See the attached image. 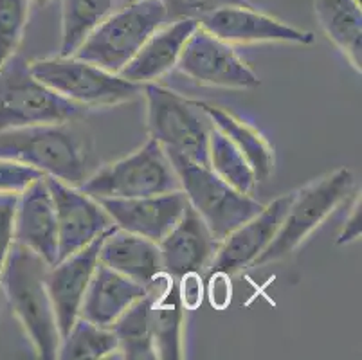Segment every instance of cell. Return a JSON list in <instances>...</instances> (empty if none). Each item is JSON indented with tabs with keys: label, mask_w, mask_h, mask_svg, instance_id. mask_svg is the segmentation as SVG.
<instances>
[{
	"label": "cell",
	"mask_w": 362,
	"mask_h": 360,
	"mask_svg": "<svg viewBox=\"0 0 362 360\" xmlns=\"http://www.w3.org/2000/svg\"><path fill=\"white\" fill-rule=\"evenodd\" d=\"M83 135L71 123L33 124L0 132V157L21 161L65 184L80 187L88 171Z\"/></svg>",
	"instance_id": "obj_2"
},
{
	"label": "cell",
	"mask_w": 362,
	"mask_h": 360,
	"mask_svg": "<svg viewBox=\"0 0 362 360\" xmlns=\"http://www.w3.org/2000/svg\"><path fill=\"white\" fill-rule=\"evenodd\" d=\"M13 243L42 256L49 265L58 260V227L54 202L45 177L33 182L16 198Z\"/></svg>",
	"instance_id": "obj_17"
},
{
	"label": "cell",
	"mask_w": 362,
	"mask_h": 360,
	"mask_svg": "<svg viewBox=\"0 0 362 360\" xmlns=\"http://www.w3.org/2000/svg\"><path fill=\"white\" fill-rule=\"evenodd\" d=\"M146 99V132L166 151H175L195 163L207 164L209 135L213 124L197 99H187L179 92L159 83L143 85Z\"/></svg>",
	"instance_id": "obj_7"
},
{
	"label": "cell",
	"mask_w": 362,
	"mask_h": 360,
	"mask_svg": "<svg viewBox=\"0 0 362 360\" xmlns=\"http://www.w3.org/2000/svg\"><path fill=\"white\" fill-rule=\"evenodd\" d=\"M151 301L153 289L148 283L143 296L136 303H132L110 326L117 339L116 356L124 360H156L150 330Z\"/></svg>",
	"instance_id": "obj_24"
},
{
	"label": "cell",
	"mask_w": 362,
	"mask_h": 360,
	"mask_svg": "<svg viewBox=\"0 0 362 360\" xmlns=\"http://www.w3.org/2000/svg\"><path fill=\"white\" fill-rule=\"evenodd\" d=\"M127 2H134V0H127Z\"/></svg>",
	"instance_id": "obj_36"
},
{
	"label": "cell",
	"mask_w": 362,
	"mask_h": 360,
	"mask_svg": "<svg viewBox=\"0 0 362 360\" xmlns=\"http://www.w3.org/2000/svg\"><path fill=\"white\" fill-rule=\"evenodd\" d=\"M153 301L150 306V330L156 359H184V312L177 294V281L168 274H157L150 281Z\"/></svg>",
	"instance_id": "obj_20"
},
{
	"label": "cell",
	"mask_w": 362,
	"mask_h": 360,
	"mask_svg": "<svg viewBox=\"0 0 362 360\" xmlns=\"http://www.w3.org/2000/svg\"><path fill=\"white\" fill-rule=\"evenodd\" d=\"M175 69L206 87L252 91L262 85V79L240 58L231 44L200 25L187 38Z\"/></svg>",
	"instance_id": "obj_10"
},
{
	"label": "cell",
	"mask_w": 362,
	"mask_h": 360,
	"mask_svg": "<svg viewBox=\"0 0 362 360\" xmlns=\"http://www.w3.org/2000/svg\"><path fill=\"white\" fill-rule=\"evenodd\" d=\"M49 2H51V0H31V4L38 6V8H44V6L49 4Z\"/></svg>",
	"instance_id": "obj_35"
},
{
	"label": "cell",
	"mask_w": 362,
	"mask_h": 360,
	"mask_svg": "<svg viewBox=\"0 0 362 360\" xmlns=\"http://www.w3.org/2000/svg\"><path fill=\"white\" fill-rule=\"evenodd\" d=\"M179 177L187 204L200 214L216 242L263 209L252 194L240 193L209 166L195 163L175 151H166Z\"/></svg>",
	"instance_id": "obj_6"
},
{
	"label": "cell",
	"mask_w": 362,
	"mask_h": 360,
	"mask_svg": "<svg viewBox=\"0 0 362 360\" xmlns=\"http://www.w3.org/2000/svg\"><path fill=\"white\" fill-rule=\"evenodd\" d=\"M168 22L163 0H134L105 18L76 49V58L119 74L143 44Z\"/></svg>",
	"instance_id": "obj_4"
},
{
	"label": "cell",
	"mask_w": 362,
	"mask_h": 360,
	"mask_svg": "<svg viewBox=\"0 0 362 360\" xmlns=\"http://www.w3.org/2000/svg\"><path fill=\"white\" fill-rule=\"evenodd\" d=\"M44 177L45 175L40 170H36L29 164L0 157V193L21 194L33 182Z\"/></svg>",
	"instance_id": "obj_30"
},
{
	"label": "cell",
	"mask_w": 362,
	"mask_h": 360,
	"mask_svg": "<svg viewBox=\"0 0 362 360\" xmlns=\"http://www.w3.org/2000/svg\"><path fill=\"white\" fill-rule=\"evenodd\" d=\"M177 281V294L184 310H199L206 296L202 272H186Z\"/></svg>",
	"instance_id": "obj_32"
},
{
	"label": "cell",
	"mask_w": 362,
	"mask_h": 360,
	"mask_svg": "<svg viewBox=\"0 0 362 360\" xmlns=\"http://www.w3.org/2000/svg\"><path fill=\"white\" fill-rule=\"evenodd\" d=\"M117 355V339L112 328L78 317L67 335L62 337L56 359L100 360Z\"/></svg>",
	"instance_id": "obj_26"
},
{
	"label": "cell",
	"mask_w": 362,
	"mask_h": 360,
	"mask_svg": "<svg viewBox=\"0 0 362 360\" xmlns=\"http://www.w3.org/2000/svg\"><path fill=\"white\" fill-rule=\"evenodd\" d=\"M119 229L159 243L187 207L182 190L139 198H96Z\"/></svg>",
	"instance_id": "obj_15"
},
{
	"label": "cell",
	"mask_w": 362,
	"mask_h": 360,
	"mask_svg": "<svg viewBox=\"0 0 362 360\" xmlns=\"http://www.w3.org/2000/svg\"><path fill=\"white\" fill-rule=\"evenodd\" d=\"M18 194L0 193V272L6 263L9 249L13 245V223Z\"/></svg>",
	"instance_id": "obj_31"
},
{
	"label": "cell",
	"mask_w": 362,
	"mask_h": 360,
	"mask_svg": "<svg viewBox=\"0 0 362 360\" xmlns=\"http://www.w3.org/2000/svg\"><path fill=\"white\" fill-rule=\"evenodd\" d=\"M207 164L229 186L238 190L240 193L255 197L258 180H256L251 164L247 163V158L243 157L242 151L215 127H213L211 135H209Z\"/></svg>",
	"instance_id": "obj_27"
},
{
	"label": "cell",
	"mask_w": 362,
	"mask_h": 360,
	"mask_svg": "<svg viewBox=\"0 0 362 360\" xmlns=\"http://www.w3.org/2000/svg\"><path fill=\"white\" fill-rule=\"evenodd\" d=\"M291 200L292 193L274 198L271 204L263 206L259 213L227 234L207 267V274L226 272L235 276L245 269H251L278 233Z\"/></svg>",
	"instance_id": "obj_12"
},
{
	"label": "cell",
	"mask_w": 362,
	"mask_h": 360,
	"mask_svg": "<svg viewBox=\"0 0 362 360\" xmlns=\"http://www.w3.org/2000/svg\"><path fill=\"white\" fill-rule=\"evenodd\" d=\"M199 25L227 44H294L312 45L314 33L288 25L271 15L258 11L255 6H231L199 20Z\"/></svg>",
	"instance_id": "obj_13"
},
{
	"label": "cell",
	"mask_w": 362,
	"mask_h": 360,
	"mask_svg": "<svg viewBox=\"0 0 362 360\" xmlns=\"http://www.w3.org/2000/svg\"><path fill=\"white\" fill-rule=\"evenodd\" d=\"M98 260L108 269L116 270L144 286L157 274L163 272L159 245L139 234L119 229L117 226L105 234Z\"/></svg>",
	"instance_id": "obj_19"
},
{
	"label": "cell",
	"mask_w": 362,
	"mask_h": 360,
	"mask_svg": "<svg viewBox=\"0 0 362 360\" xmlns=\"http://www.w3.org/2000/svg\"><path fill=\"white\" fill-rule=\"evenodd\" d=\"M157 245L163 272L179 279L186 272L207 270L220 242H216L200 214L187 204L179 222Z\"/></svg>",
	"instance_id": "obj_16"
},
{
	"label": "cell",
	"mask_w": 362,
	"mask_h": 360,
	"mask_svg": "<svg viewBox=\"0 0 362 360\" xmlns=\"http://www.w3.org/2000/svg\"><path fill=\"white\" fill-rule=\"evenodd\" d=\"M144 290V285L98 263L81 303L80 317L110 328L117 317L143 296Z\"/></svg>",
	"instance_id": "obj_21"
},
{
	"label": "cell",
	"mask_w": 362,
	"mask_h": 360,
	"mask_svg": "<svg viewBox=\"0 0 362 360\" xmlns=\"http://www.w3.org/2000/svg\"><path fill=\"white\" fill-rule=\"evenodd\" d=\"M163 2L166 8L168 22L180 18H192L199 22L200 18L218 9L231 8V6H243V8L252 6L249 0H163Z\"/></svg>",
	"instance_id": "obj_29"
},
{
	"label": "cell",
	"mask_w": 362,
	"mask_h": 360,
	"mask_svg": "<svg viewBox=\"0 0 362 360\" xmlns=\"http://www.w3.org/2000/svg\"><path fill=\"white\" fill-rule=\"evenodd\" d=\"M207 296L213 308L226 310L231 305L233 286L231 276L226 272H211L209 274V286H207Z\"/></svg>",
	"instance_id": "obj_33"
},
{
	"label": "cell",
	"mask_w": 362,
	"mask_h": 360,
	"mask_svg": "<svg viewBox=\"0 0 362 360\" xmlns=\"http://www.w3.org/2000/svg\"><path fill=\"white\" fill-rule=\"evenodd\" d=\"M319 25L332 44L362 71V9L358 0H314Z\"/></svg>",
	"instance_id": "obj_23"
},
{
	"label": "cell",
	"mask_w": 362,
	"mask_h": 360,
	"mask_svg": "<svg viewBox=\"0 0 362 360\" xmlns=\"http://www.w3.org/2000/svg\"><path fill=\"white\" fill-rule=\"evenodd\" d=\"M83 107L62 98L29 71L18 52L0 69V132L33 124L71 123Z\"/></svg>",
	"instance_id": "obj_8"
},
{
	"label": "cell",
	"mask_w": 362,
	"mask_h": 360,
	"mask_svg": "<svg viewBox=\"0 0 362 360\" xmlns=\"http://www.w3.org/2000/svg\"><path fill=\"white\" fill-rule=\"evenodd\" d=\"M52 202H54L56 227H58V260L78 252L94 242L100 234L114 227L107 211L96 198L83 193L80 187L65 184L54 177H45Z\"/></svg>",
	"instance_id": "obj_11"
},
{
	"label": "cell",
	"mask_w": 362,
	"mask_h": 360,
	"mask_svg": "<svg viewBox=\"0 0 362 360\" xmlns=\"http://www.w3.org/2000/svg\"><path fill=\"white\" fill-rule=\"evenodd\" d=\"M31 11V0H0V69L16 54Z\"/></svg>",
	"instance_id": "obj_28"
},
{
	"label": "cell",
	"mask_w": 362,
	"mask_h": 360,
	"mask_svg": "<svg viewBox=\"0 0 362 360\" xmlns=\"http://www.w3.org/2000/svg\"><path fill=\"white\" fill-rule=\"evenodd\" d=\"M362 236V198L361 193L358 197H355V202L351 206L350 214H348L346 222L342 226V229L339 231L337 240L335 243L337 245H348V243H354L357 240H361Z\"/></svg>",
	"instance_id": "obj_34"
},
{
	"label": "cell",
	"mask_w": 362,
	"mask_h": 360,
	"mask_svg": "<svg viewBox=\"0 0 362 360\" xmlns=\"http://www.w3.org/2000/svg\"><path fill=\"white\" fill-rule=\"evenodd\" d=\"M29 71L56 94L83 108L117 107L143 95V85L132 83L72 54L33 59Z\"/></svg>",
	"instance_id": "obj_5"
},
{
	"label": "cell",
	"mask_w": 362,
	"mask_h": 360,
	"mask_svg": "<svg viewBox=\"0 0 362 360\" xmlns=\"http://www.w3.org/2000/svg\"><path fill=\"white\" fill-rule=\"evenodd\" d=\"M80 190L94 198H139L179 191L180 182L166 150L148 139L127 157L98 168Z\"/></svg>",
	"instance_id": "obj_9"
},
{
	"label": "cell",
	"mask_w": 362,
	"mask_h": 360,
	"mask_svg": "<svg viewBox=\"0 0 362 360\" xmlns=\"http://www.w3.org/2000/svg\"><path fill=\"white\" fill-rule=\"evenodd\" d=\"M197 103L202 108L204 114L209 117L213 127L222 132L242 151L243 157L247 158V163L251 164L258 184L267 182L271 178V175L274 173L276 164L274 148L271 146V143L255 127L245 123L243 119H240L233 112L216 107V105L206 103V101H199V99H197Z\"/></svg>",
	"instance_id": "obj_22"
},
{
	"label": "cell",
	"mask_w": 362,
	"mask_h": 360,
	"mask_svg": "<svg viewBox=\"0 0 362 360\" xmlns=\"http://www.w3.org/2000/svg\"><path fill=\"white\" fill-rule=\"evenodd\" d=\"M199 22L192 18L171 20L160 25L137 51V54L121 69V78L132 83H153L177 67L179 56L187 38L195 31Z\"/></svg>",
	"instance_id": "obj_18"
},
{
	"label": "cell",
	"mask_w": 362,
	"mask_h": 360,
	"mask_svg": "<svg viewBox=\"0 0 362 360\" xmlns=\"http://www.w3.org/2000/svg\"><path fill=\"white\" fill-rule=\"evenodd\" d=\"M108 231L100 234L94 242L85 245L78 252L47 267L45 286H47L49 297H51L56 325H58L62 337L67 335L71 326L80 317L85 292H87L94 270L100 263L98 254H100L101 242Z\"/></svg>",
	"instance_id": "obj_14"
},
{
	"label": "cell",
	"mask_w": 362,
	"mask_h": 360,
	"mask_svg": "<svg viewBox=\"0 0 362 360\" xmlns=\"http://www.w3.org/2000/svg\"><path fill=\"white\" fill-rule=\"evenodd\" d=\"M354 190V173L350 168L341 166L301 190L292 191V200L278 233L252 267H265L294 254V250H298L305 240L344 204Z\"/></svg>",
	"instance_id": "obj_3"
},
{
	"label": "cell",
	"mask_w": 362,
	"mask_h": 360,
	"mask_svg": "<svg viewBox=\"0 0 362 360\" xmlns=\"http://www.w3.org/2000/svg\"><path fill=\"white\" fill-rule=\"evenodd\" d=\"M47 267L44 257L13 243L0 272V289L36 356L52 360L58 355L62 335L45 286Z\"/></svg>",
	"instance_id": "obj_1"
},
{
	"label": "cell",
	"mask_w": 362,
	"mask_h": 360,
	"mask_svg": "<svg viewBox=\"0 0 362 360\" xmlns=\"http://www.w3.org/2000/svg\"><path fill=\"white\" fill-rule=\"evenodd\" d=\"M62 56H71L105 18L123 8L127 0H60Z\"/></svg>",
	"instance_id": "obj_25"
}]
</instances>
